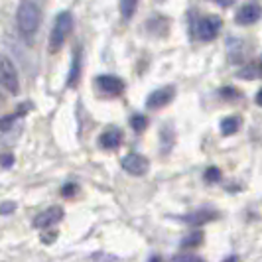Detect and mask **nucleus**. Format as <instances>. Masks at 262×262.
<instances>
[{
    "label": "nucleus",
    "instance_id": "nucleus-5",
    "mask_svg": "<svg viewBox=\"0 0 262 262\" xmlns=\"http://www.w3.org/2000/svg\"><path fill=\"white\" fill-rule=\"evenodd\" d=\"M221 30V18L219 16H205L197 24V36L203 41H211Z\"/></svg>",
    "mask_w": 262,
    "mask_h": 262
},
{
    "label": "nucleus",
    "instance_id": "nucleus-7",
    "mask_svg": "<svg viewBox=\"0 0 262 262\" xmlns=\"http://www.w3.org/2000/svg\"><path fill=\"white\" fill-rule=\"evenodd\" d=\"M148 166H150L148 160L142 154H136V152L122 158V168L128 173H132V176H144L148 171Z\"/></svg>",
    "mask_w": 262,
    "mask_h": 262
},
{
    "label": "nucleus",
    "instance_id": "nucleus-8",
    "mask_svg": "<svg viewBox=\"0 0 262 262\" xmlns=\"http://www.w3.org/2000/svg\"><path fill=\"white\" fill-rule=\"evenodd\" d=\"M173 95H176V89H173L171 85H166V87H162V89H156L152 95H148L146 106H148V108H162V106H166L171 99H173Z\"/></svg>",
    "mask_w": 262,
    "mask_h": 262
},
{
    "label": "nucleus",
    "instance_id": "nucleus-30",
    "mask_svg": "<svg viewBox=\"0 0 262 262\" xmlns=\"http://www.w3.org/2000/svg\"><path fill=\"white\" fill-rule=\"evenodd\" d=\"M258 73H260V77H262V57H260V61H258Z\"/></svg>",
    "mask_w": 262,
    "mask_h": 262
},
{
    "label": "nucleus",
    "instance_id": "nucleus-24",
    "mask_svg": "<svg viewBox=\"0 0 262 262\" xmlns=\"http://www.w3.org/2000/svg\"><path fill=\"white\" fill-rule=\"evenodd\" d=\"M213 2H217L219 6H223V8H227V6H231L235 0H213Z\"/></svg>",
    "mask_w": 262,
    "mask_h": 262
},
{
    "label": "nucleus",
    "instance_id": "nucleus-14",
    "mask_svg": "<svg viewBox=\"0 0 262 262\" xmlns=\"http://www.w3.org/2000/svg\"><path fill=\"white\" fill-rule=\"evenodd\" d=\"M138 8V0H120V14L124 20H130Z\"/></svg>",
    "mask_w": 262,
    "mask_h": 262
},
{
    "label": "nucleus",
    "instance_id": "nucleus-4",
    "mask_svg": "<svg viewBox=\"0 0 262 262\" xmlns=\"http://www.w3.org/2000/svg\"><path fill=\"white\" fill-rule=\"evenodd\" d=\"M262 16V6L260 4H254V2H250V4H245V6H241L235 14V22L238 26H250V24H254V22H258Z\"/></svg>",
    "mask_w": 262,
    "mask_h": 262
},
{
    "label": "nucleus",
    "instance_id": "nucleus-13",
    "mask_svg": "<svg viewBox=\"0 0 262 262\" xmlns=\"http://www.w3.org/2000/svg\"><path fill=\"white\" fill-rule=\"evenodd\" d=\"M238 126H241V120L236 117H227L221 122V132H223L225 136H231V134H235L238 130Z\"/></svg>",
    "mask_w": 262,
    "mask_h": 262
},
{
    "label": "nucleus",
    "instance_id": "nucleus-6",
    "mask_svg": "<svg viewBox=\"0 0 262 262\" xmlns=\"http://www.w3.org/2000/svg\"><path fill=\"white\" fill-rule=\"evenodd\" d=\"M61 219H63V209L55 205V207H50V209L38 213L36 219H34V227H38V229H50L55 223H59Z\"/></svg>",
    "mask_w": 262,
    "mask_h": 262
},
{
    "label": "nucleus",
    "instance_id": "nucleus-25",
    "mask_svg": "<svg viewBox=\"0 0 262 262\" xmlns=\"http://www.w3.org/2000/svg\"><path fill=\"white\" fill-rule=\"evenodd\" d=\"M221 95H223L225 99H227V97H235L236 91H235V89H223V91H221Z\"/></svg>",
    "mask_w": 262,
    "mask_h": 262
},
{
    "label": "nucleus",
    "instance_id": "nucleus-1",
    "mask_svg": "<svg viewBox=\"0 0 262 262\" xmlns=\"http://www.w3.org/2000/svg\"><path fill=\"white\" fill-rule=\"evenodd\" d=\"M41 20V12H39L38 4L32 0H22L18 6V14H16V22L18 28L24 36H32L39 26Z\"/></svg>",
    "mask_w": 262,
    "mask_h": 262
},
{
    "label": "nucleus",
    "instance_id": "nucleus-22",
    "mask_svg": "<svg viewBox=\"0 0 262 262\" xmlns=\"http://www.w3.org/2000/svg\"><path fill=\"white\" fill-rule=\"evenodd\" d=\"M93 262H118L115 256H108V254H95Z\"/></svg>",
    "mask_w": 262,
    "mask_h": 262
},
{
    "label": "nucleus",
    "instance_id": "nucleus-16",
    "mask_svg": "<svg viewBox=\"0 0 262 262\" xmlns=\"http://www.w3.org/2000/svg\"><path fill=\"white\" fill-rule=\"evenodd\" d=\"M221 178H223V173H221V170H219L217 166H211V168H207L205 173H203V180H205L207 184H217Z\"/></svg>",
    "mask_w": 262,
    "mask_h": 262
},
{
    "label": "nucleus",
    "instance_id": "nucleus-18",
    "mask_svg": "<svg viewBox=\"0 0 262 262\" xmlns=\"http://www.w3.org/2000/svg\"><path fill=\"white\" fill-rule=\"evenodd\" d=\"M171 262H205L201 256H195V254H176Z\"/></svg>",
    "mask_w": 262,
    "mask_h": 262
},
{
    "label": "nucleus",
    "instance_id": "nucleus-17",
    "mask_svg": "<svg viewBox=\"0 0 262 262\" xmlns=\"http://www.w3.org/2000/svg\"><path fill=\"white\" fill-rule=\"evenodd\" d=\"M130 126L134 128L136 132H142L148 126V118L142 117V115H132L130 118Z\"/></svg>",
    "mask_w": 262,
    "mask_h": 262
},
{
    "label": "nucleus",
    "instance_id": "nucleus-21",
    "mask_svg": "<svg viewBox=\"0 0 262 262\" xmlns=\"http://www.w3.org/2000/svg\"><path fill=\"white\" fill-rule=\"evenodd\" d=\"M61 193H63L66 197H73L75 193H77V185H75V184H67V185H63Z\"/></svg>",
    "mask_w": 262,
    "mask_h": 262
},
{
    "label": "nucleus",
    "instance_id": "nucleus-15",
    "mask_svg": "<svg viewBox=\"0 0 262 262\" xmlns=\"http://www.w3.org/2000/svg\"><path fill=\"white\" fill-rule=\"evenodd\" d=\"M79 73H81V53L75 52L73 66H71V73H69V81H67L69 87H75V83H77V79H79Z\"/></svg>",
    "mask_w": 262,
    "mask_h": 262
},
{
    "label": "nucleus",
    "instance_id": "nucleus-12",
    "mask_svg": "<svg viewBox=\"0 0 262 262\" xmlns=\"http://www.w3.org/2000/svg\"><path fill=\"white\" fill-rule=\"evenodd\" d=\"M203 238H205L203 231H193V233H189V235L182 241V247H184V249H195V247H199V245L203 243Z\"/></svg>",
    "mask_w": 262,
    "mask_h": 262
},
{
    "label": "nucleus",
    "instance_id": "nucleus-2",
    "mask_svg": "<svg viewBox=\"0 0 262 262\" xmlns=\"http://www.w3.org/2000/svg\"><path fill=\"white\" fill-rule=\"evenodd\" d=\"M73 30V16L71 12H61L55 18V24H53L52 36H50V50L53 53L59 52L63 48V43L67 41L69 34Z\"/></svg>",
    "mask_w": 262,
    "mask_h": 262
},
{
    "label": "nucleus",
    "instance_id": "nucleus-9",
    "mask_svg": "<svg viewBox=\"0 0 262 262\" xmlns=\"http://www.w3.org/2000/svg\"><path fill=\"white\" fill-rule=\"evenodd\" d=\"M97 85H99V89L105 95H111V97H117V95L124 91L122 79L115 77V75H101V77H97Z\"/></svg>",
    "mask_w": 262,
    "mask_h": 262
},
{
    "label": "nucleus",
    "instance_id": "nucleus-29",
    "mask_svg": "<svg viewBox=\"0 0 262 262\" xmlns=\"http://www.w3.org/2000/svg\"><path fill=\"white\" fill-rule=\"evenodd\" d=\"M236 260H238V256H229V258L223 260V262H236Z\"/></svg>",
    "mask_w": 262,
    "mask_h": 262
},
{
    "label": "nucleus",
    "instance_id": "nucleus-19",
    "mask_svg": "<svg viewBox=\"0 0 262 262\" xmlns=\"http://www.w3.org/2000/svg\"><path fill=\"white\" fill-rule=\"evenodd\" d=\"M20 117V115H8V117H4V118H0V130H8L10 126H12V122L16 120V118Z\"/></svg>",
    "mask_w": 262,
    "mask_h": 262
},
{
    "label": "nucleus",
    "instance_id": "nucleus-11",
    "mask_svg": "<svg viewBox=\"0 0 262 262\" xmlns=\"http://www.w3.org/2000/svg\"><path fill=\"white\" fill-rule=\"evenodd\" d=\"M120 142H122V132L118 128H108L99 138V144L103 146L105 150H115V148L120 146Z\"/></svg>",
    "mask_w": 262,
    "mask_h": 262
},
{
    "label": "nucleus",
    "instance_id": "nucleus-26",
    "mask_svg": "<svg viewBox=\"0 0 262 262\" xmlns=\"http://www.w3.org/2000/svg\"><path fill=\"white\" fill-rule=\"evenodd\" d=\"M2 162H4V166H10L12 164V156H2Z\"/></svg>",
    "mask_w": 262,
    "mask_h": 262
},
{
    "label": "nucleus",
    "instance_id": "nucleus-3",
    "mask_svg": "<svg viewBox=\"0 0 262 262\" xmlns=\"http://www.w3.org/2000/svg\"><path fill=\"white\" fill-rule=\"evenodd\" d=\"M0 85L12 95L20 91V81H18L16 67L6 55H0Z\"/></svg>",
    "mask_w": 262,
    "mask_h": 262
},
{
    "label": "nucleus",
    "instance_id": "nucleus-20",
    "mask_svg": "<svg viewBox=\"0 0 262 262\" xmlns=\"http://www.w3.org/2000/svg\"><path fill=\"white\" fill-rule=\"evenodd\" d=\"M12 211H16V203H14V201H4V203H0V215H10Z\"/></svg>",
    "mask_w": 262,
    "mask_h": 262
},
{
    "label": "nucleus",
    "instance_id": "nucleus-23",
    "mask_svg": "<svg viewBox=\"0 0 262 262\" xmlns=\"http://www.w3.org/2000/svg\"><path fill=\"white\" fill-rule=\"evenodd\" d=\"M55 238H57V233H50V235L41 236V243H43V245H52Z\"/></svg>",
    "mask_w": 262,
    "mask_h": 262
},
{
    "label": "nucleus",
    "instance_id": "nucleus-27",
    "mask_svg": "<svg viewBox=\"0 0 262 262\" xmlns=\"http://www.w3.org/2000/svg\"><path fill=\"white\" fill-rule=\"evenodd\" d=\"M256 105H260L262 106V89L258 93H256Z\"/></svg>",
    "mask_w": 262,
    "mask_h": 262
},
{
    "label": "nucleus",
    "instance_id": "nucleus-10",
    "mask_svg": "<svg viewBox=\"0 0 262 262\" xmlns=\"http://www.w3.org/2000/svg\"><path fill=\"white\" fill-rule=\"evenodd\" d=\"M217 217H219V213H217V211L199 209V211L189 213V215H184V217H182V221H184V223H187V225H191V227H201V225L215 221Z\"/></svg>",
    "mask_w": 262,
    "mask_h": 262
},
{
    "label": "nucleus",
    "instance_id": "nucleus-28",
    "mask_svg": "<svg viewBox=\"0 0 262 262\" xmlns=\"http://www.w3.org/2000/svg\"><path fill=\"white\" fill-rule=\"evenodd\" d=\"M150 262H162V258H160V256H158V254H154V256H152V258H150Z\"/></svg>",
    "mask_w": 262,
    "mask_h": 262
}]
</instances>
